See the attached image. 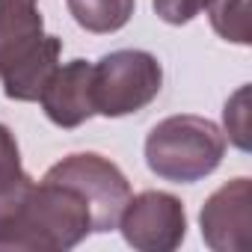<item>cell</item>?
<instances>
[{
    "mask_svg": "<svg viewBox=\"0 0 252 252\" xmlns=\"http://www.w3.org/2000/svg\"><path fill=\"white\" fill-rule=\"evenodd\" d=\"M60 54H63V39L45 33V39L24 60H18L12 68L0 74L3 95L9 101H39L45 83L51 80V74L60 65Z\"/></svg>",
    "mask_w": 252,
    "mask_h": 252,
    "instance_id": "9",
    "label": "cell"
},
{
    "mask_svg": "<svg viewBox=\"0 0 252 252\" xmlns=\"http://www.w3.org/2000/svg\"><path fill=\"white\" fill-rule=\"evenodd\" d=\"M92 234V217L77 190L63 181L42 178L33 184L24 208L0 234L6 252H63Z\"/></svg>",
    "mask_w": 252,
    "mask_h": 252,
    "instance_id": "1",
    "label": "cell"
},
{
    "mask_svg": "<svg viewBox=\"0 0 252 252\" xmlns=\"http://www.w3.org/2000/svg\"><path fill=\"white\" fill-rule=\"evenodd\" d=\"M225 155V134L205 116L181 113L158 122L146 137L149 169L172 184H196L208 178Z\"/></svg>",
    "mask_w": 252,
    "mask_h": 252,
    "instance_id": "2",
    "label": "cell"
},
{
    "mask_svg": "<svg viewBox=\"0 0 252 252\" xmlns=\"http://www.w3.org/2000/svg\"><path fill=\"white\" fill-rule=\"evenodd\" d=\"M202 240L214 252H246L252 243V184L231 178L214 190L199 214Z\"/></svg>",
    "mask_w": 252,
    "mask_h": 252,
    "instance_id": "6",
    "label": "cell"
},
{
    "mask_svg": "<svg viewBox=\"0 0 252 252\" xmlns=\"http://www.w3.org/2000/svg\"><path fill=\"white\" fill-rule=\"evenodd\" d=\"M21 160V152H18V143H15V134L0 122V163H15Z\"/></svg>",
    "mask_w": 252,
    "mask_h": 252,
    "instance_id": "15",
    "label": "cell"
},
{
    "mask_svg": "<svg viewBox=\"0 0 252 252\" xmlns=\"http://www.w3.org/2000/svg\"><path fill=\"white\" fill-rule=\"evenodd\" d=\"M125 243L140 252H172L187 237V214L181 199L163 190H143L125 205L119 225Z\"/></svg>",
    "mask_w": 252,
    "mask_h": 252,
    "instance_id": "5",
    "label": "cell"
},
{
    "mask_svg": "<svg viewBox=\"0 0 252 252\" xmlns=\"http://www.w3.org/2000/svg\"><path fill=\"white\" fill-rule=\"evenodd\" d=\"M39 104L45 116L57 128H80L86 119L95 116V101H92V63L86 60H71L65 65H57L51 80L45 83Z\"/></svg>",
    "mask_w": 252,
    "mask_h": 252,
    "instance_id": "7",
    "label": "cell"
},
{
    "mask_svg": "<svg viewBox=\"0 0 252 252\" xmlns=\"http://www.w3.org/2000/svg\"><path fill=\"white\" fill-rule=\"evenodd\" d=\"M65 6L77 21V27L95 36H107V33H119L131 21L137 0H65Z\"/></svg>",
    "mask_w": 252,
    "mask_h": 252,
    "instance_id": "10",
    "label": "cell"
},
{
    "mask_svg": "<svg viewBox=\"0 0 252 252\" xmlns=\"http://www.w3.org/2000/svg\"><path fill=\"white\" fill-rule=\"evenodd\" d=\"M208 18L217 36L234 45H249V9L246 0H211Z\"/></svg>",
    "mask_w": 252,
    "mask_h": 252,
    "instance_id": "12",
    "label": "cell"
},
{
    "mask_svg": "<svg viewBox=\"0 0 252 252\" xmlns=\"http://www.w3.org/2000/svg\"><path fill=\"white\" fill-rule=\"evenodd\" d=\"M45 178L63 181L80 193L92 217V231H113L131 199V181L125 178V172L95 152H77L63 158L45 172Z\"/></svg>",
    "mask_w": 252,
    "mask_h": 252,
    "instance_id": "4",
    "label": "cell"
},
{
    "mask_svg": "<svg viewBox=\"0 0 252 252\" xmlns=\"http://www.w3.org/2000/svg\"><path fill=\"white\" fill-rule=\"evenodd\" d=\"M45 39L39 0H0V74Z\"/></svg>",
    "mask_w": 252,
    "mask_h": 252,
    "instance_id": "8",
    "label": "cell"
},
{
    "mask_svg": "<svg viewBox=\"0 0 252 252\" xmlns=\"http://www.w3.org/2000/svg\"><path fill=\"white\" fill-rule=\"evenodd\" d=\"M222 119H225L228 140H231L240 152H249V86H240V89L225 101Z\"/></svg>",
    "mask_w": 252,
    "mask_h": 252,
    "instance_id": "13",
    "label": "cell"
},
{
    "mask_svg": "<svg viewBox=\"0 0 252 252\" xmlns=\"http://www.w3.org/2000/svg\"><path fill=\"white\" fill-rule=\"evenodd\" d=\"M208 3L211 0H152L158 18L166 21V24H175V27L190 24L199 12L208 9Z\"/></svg>",
    "mask_w": 252,
    "mask_h": 252,
    "instance_id": "14",
    "label": "cell"
},
{
    "mask_svg": "<svg viewBox=\"0 0 252 252\" xmlns=\"http://www.w3.org/2000/svg\"><path fill=\"white\" fill-rule=\"evenodd\" d=\"M163 89V65L155 54L125 48L104 54L92 63V101L95 113L122 119L149 107Z\"/></svg>",
    "mask_w": 252,
    "mask_h": 252,
    "instance_id": "3",
    "label": "cell"
},
{
    "mask_svg": "<svg viewBox=\"0 0 252 252\" xmlns=\"http://www.w3.org/2000/svg\"><path fill=\"white\" fill-rule=\"evenodd\" d=\"M33 184L36 181L21 169V160H15V163H0V234L12 225V220L24 208Z\"/></svg>",
    "mask_w": 252,
    "mask_h": 252,
    "instance_id": "11",
    "label": "cell"
}]
</instances>
